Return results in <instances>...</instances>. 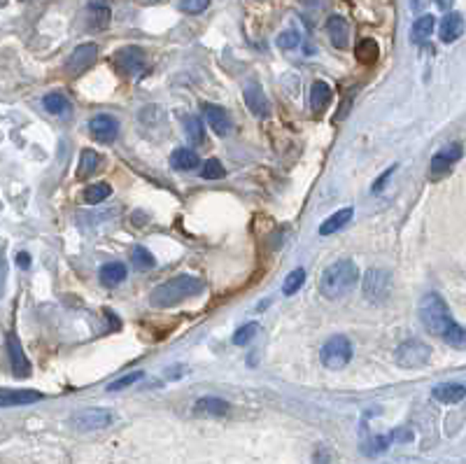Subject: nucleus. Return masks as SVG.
<instances>
[{"mask_svg":"<svg viewBox=\"0 0 466 464\" xmlns=\"http://www.w3.org/2000/svg\"><path fill=\"white\" fill-rule=\"evenodd\" d=\"M359 280V268L350 259H338L329 264L319 278V294L324 299H341L350 294Z\"/></svg>","mask_w":466,"mask_h":464,"instance_id":"1","label":"nucleus"},{"mask_svg":"<svg viewBox=\"0 0 466 464\" xmlns=\"http://www.w3.org/2000/svg\"><path fill=\"white\" fill-rule=\"evenodd\" d=\"M198 292H203L201 278L177 275V278H171V280L154 287V292H152V297H149V303L154 308H173V306H177V303L196 297Z\"/></svg>","mask_w":466,"mask_h":464,"instance_id":"2","label":"nucleus"},{"mask_svg":"<svg viewBox=\"0 0 466 464\" xmlns=\"http://www.w3.org/2000/svg\"><path fill=\"white\" fill-rule=\"evenodd\" d=\"M418 315H420L422 327H425L427 332L434 334V336H443L445 329L455 322L450 310H448V303L436 292H427L425 297L420 299Z\"/></svg>","mask_w":466,"mask_h":464,"instance_id":"3","label":"nucleus"},{"mask_svg":"<svg viewBox=\"0 0 466 464\" xmlns=\"http://www.w3.org/2000/svg\"><path fill=\"white\" fill-rule=\"evenodd\" d=\"M361 294L371 303H383L392 294V273L387 268H369L361 280Z\"/></svg>","mask_w":466,"mask_h":464,"instance_id":"4","label":"nucleus"},{"mask_svg":"<svg viewBox=\"0 0 466 464\" xmlns=\"http://www.w3.org/2000/svg\"><path fill=\"white\" fill-rule=\"evenodd\" d=\"M352 359V343L345 339V336H332L324 348H322V364L332 371L345 369Z\"/></svg>","mask_w":466,"mask_h":464,"instance_id":"5","label":"nucleus"},{"mask_svg":"<svg viewBox=\"0 0 466 464\" xmlns=\"http://www.w3.org/2000/svg\"><path fill=\"white\" fill-rule=\"evenodd\" d=\"M394 359L401 369H420L431 359V348L425 341H418V339L403 341L399 348H396Z\"/></svg>","mask_w":466,"mask_h":464,"instance_id":"6","label":"nucleus"},{"mask_svg":"<svg viewBox=\"0 0 466 464\" xmlns=\"http://www.w3.org/2000/svg\"><path fill=\"white\" fill-rule=\"evenodd\" d=\"M112 65L126 78H135V75L145 70L147 58L140 47H122L120 52L112 54Z\"/></svg>","mask_w":466,"mask_h":464,"instance_id":"7","label":"nucleus"},{"mask_svg":"<svg viewBox=\"0 0 466 464\" xmlns=\"http://www.w3.org/2000/svg\"><path fill=\"white\" fill-rule=\"evenodd\" d=\"M98 58V45L96 42H84V45L75 47L73 54L65 58V73L68 75H82L89 70Z\"/></svg>","mask_w":466,"mask_h":464,"instance_id":"8","label":"nucleus"},{"mask_svg":"<svg viewBox=\"0 0 466 464\" xmlns=\"http://www.w3.org/2000/svg\"><path fill=\"white\" fill-rule=\"evenodd\" d=\"M462 159V145L460 142H452V145H448L445 149H440L438 154L431 159V166H429V178H443L445 173L452 171V166Z\"/></svg>","mask_w":466,"mask_h":464,"instance_id":"9","label":"nucleus"},{"mask_svg":"<svg viewBox=\"0 0 466 464\" xmlns=\"http://www.w3.org/2000/svg\"><path fill=\"white\" fill-rule=\"evenodd\" d=\"M115 423V416L105 408H87L73 418V425L82 432H93V429H105Z\"/></svg>","mask_w":466,"mask_h":464,"instance_id":"10","label":"nucleus"},{"mask_svg":"<svg viewBox=\"0 0 466 464\" xmlns=\"http://www.w3.org/2000/svg\"><path fill=\"white\" fill-rule=\"evenodd\" d=\"M7 355H10L14 378H28L31 376V362L21 348V341L16 339V334H7Z\"/></svg>","mask_w":466,"mask_h":464,"instance_id":"11","label":"nucleus"},{"mask_svg":"<svg viewBox=\"0 0 466 464\" xmlns=\"http://www.w3.org/2000/svg\"><path fill=\"white\" fill-rule=\"evenodd\" d=\"M89 131L98 142H105V145H110V142L120 136V122H117L115 117H110V115H96L89 122Z\"/></svg>","mask_w":466,"mask_h":464,"instance_id":"12","label":"nucleus"},{"mask_svg":"<svg viewBox=\"0 0 466 464\" xmlns=\"http://www.w3.org/2000/svg\"><path fill=\"white\" fill-rule=\"evenodd\" d=\"M201 115H203V122H206L217 136H226V133L231 131V117H228L224 107L213 105V103H203Z\"/></svg>","mask_w":466,"mask_h":464,"instance_id":"13","label":"nucleus"},{"mask_svg":"<svg viewBox=\"0 0 466 464\" xmlns=\"http://www.w3.org/2000/svg\"><path fill=\"white\" fill-rule=\"evenodd\" d=\"M243 96H245V105L250 107V112H252L254 117H259V120H264V117L270 115V103H268V98H266V94H264V89H261L259 84L250 82L248 87H245Z\"/></svg>","mask_w":466,"mask_h":464,"instance_id":"14","label":"nucleus"},{"mask_svg":"<svg viewBox=\"0 0 466 464\" xmlns=\"http://www.w3.org/2000/svg\"><path fill=\"white\" fill-rule=\"evenodd\" d=\"M194 416L198 418H222L231 411V404L219 399V396H201V399L194 404Z\"/></svg>","mask_w":466,"mask_h":464,"instance_id":"15","label":"nucleus"},{"mask_svg":"<svg viewBox=\"0 0 466 464\" xmlns=\"http://www.w3.org/2000/svg\"><path fill=\"white\" fill-rule=\"evenodd\" d=\"M110 16H112V10H110L107 0H89L87 21H89L91 31H105L110 23Z\"/></svg>","mask_w":466,"mask_h":464,"instance_id":"16","label":"nucleus"},{"mask_svg":"<svg viewBox=\"0 0 466 464\" xmlns=\"http://www.w3.org/2000/svg\"><path fill=\"white\" fill-rule=\"evenodd\" d=\"M42 399V392L36 390H0V408L10 406H28Z\"/></svg>","mask_w":466,"mask_h":464,"instance_id":"17","label":"nucleus"},{"mask_svg":"<svg viewBox=\"0 0 466 464\" xmlns=\"http://www.w3.org/2000/svg\"><path fill=\"white\" fill-rule=\"evenodd\" d=\"M464 33V16L460 12H450V14H445L443 16V21H440V26H438V36L443 42H455V40H460V36Z\"/></svg>","mask_w":466,"mask_h":464,"instance_id":"18","label":"nucleus"},{"mask_svg":"<svg viewBox=\"0 0 466 464\" xmlns=\"http://www.w3.org/2000/svg\"><path fill=\"white\" fill-rule=\"evenodd\" d=\"M327 33H329V38H332V45L336 49H345L347 42H350V26H347V21L338 14L329 16Z\"/></svg>","mask_w":466,"mask_h":464,"instance_id":"19","label":"nucleus"},{"mask_svg":"<svg viewBox=\"0 0 466 464\" xmlns=\"http://www.w3.org/2000/svg\"><path fill=\"white\" fill-rule=\"evenodd\" d=\"M431 396L440 404H460L466 396V387L462 383H440L431 390Z\"/></svg>","mask_w":466,"mask_h":464,"instance_id":"20","label":"nucleus"},{"mask_svg":"<svg viewBox=\"0 0 466 464\" xmlns=\"http://www.w3.org/2000/svg\"><path fill=\"white\" fill-rule=\"evenodd\" d=\"M126 275H129V271H126V266L122 264V261H107V264L100 266V283H103L105 287H117V285H122L126 280Z\"/></svg>","mask_w":466,"mask_h":464,"instance_id":"21","label":"nucleus"},{"mask_svg":"<svg viewBox=\"0 0 466 464\" xmlns=\"http://www.w3.org/2000/svg\"><path fill=\"white\" fill-rule=\"evenodd\" d=\"M352 215H354L352 208H343V210H338V213H334L332 217H327L324 222L319 224V236H334V233H338L347 222H350Z\"/></svg>","mask_w":466,"mask_h":464,"instance_id":"22","label":"nucleus"},{"mask_svg":"<svg viewBox=\"0 0 466 464\" xmlns=\"http://www.w3.org/2000/svg\"><path fill=\"white\" fill-rule=\"evenodd\" d=\"M171 164L177 171H196L201 166V159L194 149L189 147H177L173 154H171Z\"/></svg>","mask_w":466,"mask_h":464,"instance_id":"23","label":"nucleus"},{"mask_svg":"<svg viewBox=\"0 0 466 464\" xmlns=\"http://www.w3.org/2000/svg\"><path fill=\"white\" fill-rule=\"evenodd\" d=\"M436 28V19L431 14H425V16H420L418 21L413 23V28H411V42H415V45H422V42H427L431 38V33H434Z\"/></svg>","mask_w":466,"mask_h":464,"instance_id":"24","label":"nucleus"},{"mask_svg":"<svg viewBox=\"0 0 466 464\" xmlns=\"http://www.w3.org/2000/svg\"><path fill=\"white\" fill-rule=\"evenodd\" d=\"M103 164V157L98 154V152L93 149H82L80 154V164H78V178H89L93 175Z\"/></svg>","mask_w":466,"mask_h":464,"instance_id":"25","label":"nucleus"},{"mask_svg":"<svg viewBox=\"0 0 466 464\" xmlns=\"http://www.w3.org/2000/svg\"><path fill=\"white\" fill-rule=\"evenodd\" d=\"M184 133H186V138H189V142L194 147H201V145H206V124H203L198 117H186L184 120Z\"/></svg>","mask_w":466,"mask_h":464,"instance_id":"26","label":"nucleus"},{"mask_svg":"<svg viewBox=\"0 0 466 464\" xmlns=\"http://www.w3.org/2000/svg\"><path fill=\"white\" fill-rule=\"evenodd\" d=\"M42 105H45L49 115L63 117V115L70 112V100H68L63 94H58V91H52V94H47L45 98H42Z\"/></svg>","mask_w":466,"mask_h":464,"instance_id":"27","label":"nucleus"},{"mask_svg":"<svg viewBox=\"0 0 466 464\" xmlns=\"http://www.w3.org/2000/svg\"><path fill=\"white\" fill-rule=\"evenodd\" d=\"M329 100H332V89H329V84L324 82H315L310 89V105H312V112H322Z\"/></svg>","mask_w":466,"mask_h":464,"instance_id":"28","label":"nucleus"},{"mask_svg":"<svg viewBox=\"0 0 466 464\" xmlns=\"http://www.w3.org/2000/svg\"><path fill=\"white\" fill-rule=\"evenodd\" d=\"M110 194H112V187H110V184L96 182V184H89V187L84 189L82 199L87 201L89 206H98V204H103L105 199H110Z\"/></svg>","mask_w":466,"mask_h":464,"instance_id":"29","label":"nucleus"},{"mask_svg":"<svg viewBox=\"0 0 466 464\" xmlns=\"http://www.w3.org/2000/svg\"><path fill=\"white\" fill-rule=\"evenodd\" d=\"M378 54H380L378 42H376V40H371V38L361 40L359 45H357V49H354V56H357V61L366 63V65L376 63V61H378Z\"/></svg>","mask_w":466,"mask_h":464,"instance_id":"30","label":"nucleus"},{"mask_svg":"<svg viewBox=\"0 0 466 464\" xmlns=\"http://www.w3.org/2000/svg\"><path fill=\"white\" fill-rule=\"evenodd\" d=\"M306 285V271L303 268H294L292 273H287L282 283V294L285 297H294L296 292H301V287Z\"/></svg>","mask_w":466,"mask_h":464,"instance_id":"31","label":"nucleus"},{"mask_svg":"<svg viewBox=\"0 0 466 464\" xmlns=\"http://www.w3.org/2000/svg\"><path fill=\"white\" fill-rule=\"evenodd\" d=\"M450 348H457V350H462L464 348V343H466V334H464V327L462 325H457V322H452L450 327L445 329L443 332V336H440Z\"/></svg>","mask_w":466,"mask_h":464,"instance_id":"32","label":"nucleus"},{"mask_svg":"<svg viewBox=\"0 0 466 464\" xmlns=\"http://www.w3.org/2000/svg\"><path fill=\"white\" fill-rule=\"evenodd\" d=\"M131 261H133V266H138V268H152L157 264L154 261V255L147 250V248H142V246H138V248H133V252H131Z\"/></svg>","mask_w":466,"mask_h":464,"instance_id":"33","label":"nucleus"},{"mask_svg":"<svg viewBox=\"0 0 466 464\" xmlns=\"http://www.w3.org/2000/svg\"><path fill=\"white\" fill-rule=\"evenodd\" d=\"M226 175V168L222 166L219 159H208L206 166H203V180H222Z\"/></svg>","mask_w":466,"mask_h":464,"instance_id":"34","label":"nucleus"},{"mask_svg":"<svg viewBox=\"0 0 466 464\" xmlns=\"http://www.w3.org/2000/svg\"><path fill=\"white\" fill-rule=\"evenodd\" d=\"M257 332H259V325L257 322H248L245 327H240L238 332L233 334V343L235 345H248L254 336H257Z\"/></svg>","mask_w":466,"mask_h":464,"instance_id":"35","label":"nucleus"},{"mask_svg":"<svg viewBox=\"0 0 466 464\" xmlns=\"http://www.w3.org/2000/svg\"><path fill=\"white\" fill-rule=\"evenodd\" d=\"M210 7V0H180V12L184 14H201Z\"/></svg>","mask_w":466,"mask_h":464,"instance_id":"36","label":"nucleus"},{"mask_svg":"<svg viewBox=\"0 0 466 464\" xmlns=\"http://www.w3.org/2000/svg\"><path fill=\"white\" fill-rule=\"evenodd\" d=\"M140 378H142V371H133V374H129V376L120 378V381L110 383V385H107V392H120V390H126V387H129V385L138 383Z\"/></svg>","mask_w":466,"mask_h":464,"instance_id":"37","label":"nucleus"},{"mask_svg":"<svg viewBox=\"0 0 466 464\" xmlns=\"http://www.w3.org/2000/svg\"><path fill=\"white\" fill-rule=\"evenodd\" d=\"M299 42H301L299 33H294V31H285L282 36L277 38V47H280V49H296V47H299Z\"/></svg>","mask_w":466,"mask_h":464,"instance_id":"38","label":"nucleus"},{"mask_svg":"<svg viewBox=\"0 0 466 464\" xmlns=\"http://www.w3.org/2000/svg\"><path fill=\"white\" fill-rule=\"evenodd\" d=\"M352 98H354V91H352V94H347V98L343 100V107H341V112H336L334 122H343L345 117L350 115V110H352Z\"/></svg>","mask_w":466,"mask_h":464,"instance_id":"39","label":"nucleus"},{"mask_svg":"<svg viewBox=\"0 0 466 464\" xmlns=\"http://www.w3.org/2000/svg\"><path fill=\"white\" fill-rule=\"evenodd\" d=\"M394 171H396V166H389L387 171H385V173H383V175H380V178H378V182L373 184V191H380V189H383L385 184H387V180H389V178H392V175H394Z\"/></svg>","mask_w":466,"mask_h":464,"instance_id":"40","label":"nucleus"},{"mask_svg":"<svg viewBox=\"0 0 466 464\" xmlns=\"http://www.w3.org/2000/svg\"><path fill=\"white\" fill-rule=\"evenodd\" d=\"M16 264H19L21 268H28L31 266V257L26 255V252H21V255L16 257Z\"/></svg>","mask_w":466,"mask_h":464,"instance_id":"41","label":"nucleus"},{"mask_svg":"<svg viewBox=\"0 0 466 464\" xmlns=\"http://www.w3.org/2000/svg\"><path fill=\"white\" fill-rule=\"evenodd\" d=\"M436 5L440 7V10H450V7H452V0H436Z\"/></svg>","mask_w":466,"mask_h":464,"instance_id":"42","label":"nucleus"},{"mask_svg":"<svg viewBox=\"0 0 466 464\" xmlns=\"http://www.w3.org/2000/svg\"><path fill=\"white\" fill-rule=\"evenodd\" d=\"M0 292H3V268H0Z\"/></svg>","mask_w":466,"mask_h":464,"instance_id":"43","label":"nucleus"}]
</instances>
